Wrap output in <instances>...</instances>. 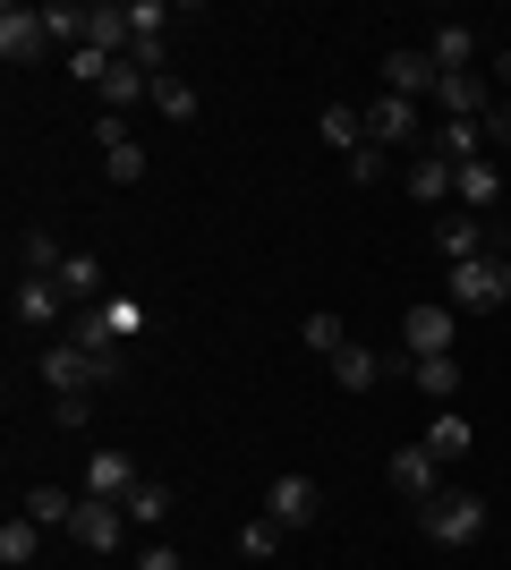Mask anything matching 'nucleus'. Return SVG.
Listing matches in <instances>:
<instances>
[{
  "instance_id": "f257e3e1",
  "label": "nucleus",
  "mask_w": 511,
  "mask_h": 570,
  "mask_svg": "<svg viewBox=\"0 0 511 570\" xmlns=\"http://www.w3.org/2000/svg\"><path fill=\"white\" fill-rule=\"evenodd\" d=\"M417 528H426V546H478L487 537V494L443 485L435 502H417Z\"/></svg>"
},
{
  "instance_id": "f03ea898",
  "label": "nucleus",
  "mask_w": 511,
  "mask_h": 570,
  "mask_svg": "<svg viewBox=\"0 0 511 570\" xmlns=\"http://www.w3.org/2000/svg\"><path fill=\"white\" fill-rule=\"evenodd\" d=\"M443 289H452V307L494 315V307L511 298V256H469V264H452V273H443Z\"/></svg>"
},
{
  "instance_id": "7ed1b4c3",
  "label": "nucleus",
  "mask_w": 511,
  "mask_h": 570,
  "mask_svg": "<svg viewBox=\"0 0 511 570\" xmlns=\"http://www.w3.org/2000/svg\"><path fill=\"white\" fill-rule=\"evenodd\" d=\"M316 511H324V485H316V476H273V485H265V520L273 528H282V537H298V528H316Z\"/></svg>"
},
{
  "instance_id": "20e7f679",
  "label": "nucleus",
  "mask_w": 511,
  "mask_h": 570,
  "mask_svg": "<svg viewBox=\"0 0 511 570\" xmlns=\"http://www.w3.org/2000/svg\"><path fill=\"white\" fill-rule=\"evenodd\" d=\"M452 341H461V315L435 307V298H417V307L401 315V350L410 357H452Z\"/></svg>"
},
{
  "instance_id": "39448f33",
  "label": "nucleus",
  "mask_w": 511,
  "mask_h": 570,
  "mask_svg": "<svg viewBox=\"0 0 511 570\" xmlns=\"http://www.w3.org/2000/svg\"><path fill=\"white\" fill-rule=\"evenodd\" d=\"M43 51H51L43 9H18V0H9V9H0V60H9V69H35Z\"/></svg>"
},
{
  "instance_id": "423d86ee",
  "label": "nucleus",
  "mask_w": 511,
  "mask_h": 570,
  "mask_svg": "<svg viewBox=\"0 0 511 570\" xmlns=\"http://www.w3.org/2000/svg\"><path fill=\"white\" fill-rule=\"evenodd\" d=\"M120 537H128V511L120 502H77V520H69V546H86V553H120Z\"/></svg>"
},
{
  "instance_id": "0eeeda50",
  "label": "nucleus",
  "mask_w": 511,
  "mask_h": 570,
  "mask_svg": "<svg viewBox=\"0 0 511 570\" xmlns=\"http://www.w3.org/2000/svg\"><path fill=\"white\" fill-rule=\"evenodd\" d=\"M392 494H401V502H435L443 494V460L435 452H426V443H410V452H392Z\"/></svg>"
},
{
  "instance_id": "6e6552de",
  "label": "nucleus",
  "mask_w": 511,
  "mask_h": 570,
  "mask_svg": "<svg viewBox=\"0 0 511 570\" xmlns=\"http://www.w3.org/2000/svg\"><path fill=\"white\" fill-rule=\"evenodd\" d=\"M95 137H102V170H111L120 188H137L154 154H146V145H137V137H128V119H111V111H102V119H95Z\"/></svg>"
},
{
  "instance_id": "1a4fd4ad",
  "label": "nucleus",
  "mask_w": 511,
  "mask_h": 570,
  "mask_svg": "<svg viewBox=\"0 0 511 570\" xmlns=\"http://www.w3.org/2000/svg\"><path fill=\"white\" fill-rule=\"evenodd\" d=\"M69 341H77V350H86V357L102 366V383L120 375V350H128V341L111 333V315H102V307H77V315H69Z\"/></svg>"
},
{
  "instance_id": "9d476101",
  "label": "nucleus",
  "mask_w": 511,
  "mask_h": 570,
  "mask_svg": "<svg viewBox=\"0 0 511 570\" xmlns=\"http://www.w3.org/2000/svg\"><path fill=\"white\" fill-rule=\"evenodd\" d=\"M410 137H417V102H401V95H366V145L401 154Z\"/></svg>"
},
{
  "instance_id": "9b49d317",
  "label": "nucleus",
  "mask_w": 511,
  "mask_h": 570,
  "mask_svg": "<svg viewBox=\"0 0 511 570\" xmlns=\"http://www.w3.org/2000/svg\"><path fill=\"white\" fill-rule=\"evenodd\" d=\"M435 102H443V119H487L494 86H487V69H452V77H435Z\"/></svg>"
},
{
  "instance_id": "f8f14e48",
  "label": "nucleus",
  "mask_w": 511,
  "mask_h": 570,
  "mask_svg": "<svg viewBox=\"0 0 511 570\" xmlns=\"http://www.w3.org/2000/svg\"><path fill=\"white\" fill-rule=\"evenodd\" d=\"M43 383H51V392H95V383H102V366H95L86 350H77L69 333H60V341L43 350Z\"/></svg>"
},
{
  "instance_id": "ddd939ff",
  "label": "nucleus",
  "mask_w": 511,
  "mask_h": 570,
  "mask_svg": "<svg viewBox=\"0 0 511 570\" xmlns=\"http://www.w3.org/2000/svg\"><path fill=\"white\" fill-rule=\"evenodd\" d=\"M435 60H426V43L417 51H384V95H401V102H417V95H435Z\"/></svg>"
},
{
  "instance_id": "4468645a",
  "label": "nucleus",
  "mask_w": 511,
  "mask_h": 570,
  "mask_svg": "<svg viewBox=\"0 0 511 570\" xmlns=\"http://www.w3.org/2000/svg\"><path fill=\"white\" fill-rule=\"evenodd\" d=\"M452 196H461L469 214L487 222L494 205H503V170H494V163H452Z\"/></svg>"
},
{
  "instance_id": "2eb2a0df",
  "label": "nucleus",
  "mask_w": 511,
  "mask_h": 570,
  "mask_svg": "<svg viewBox=\"0 0 511 570\" xmlns=\"http://www.w3.org/2000/svg\"><path fill=\"white\" fill-rule=\"evenodd\" d=\"M435 247H443V264L494 256V238H487V222H478V214H443V222H435Z\"/></svg>"
},
{
  "instance_id": "dca6fc26",
  "label": "nucleus",
  "mask_w": 511,
  "mask_h": 570,
  "mask_svg": "<svg viewBox=\"0 0 511 570\" xmlns=\"http://www.w3.org/2000/svg\"><path fill=\"white\" fill-rule=\"evenodd\" d=\"M86 494H95V502H128V494H137V460H128V452H95V460H86Z\"/></svg>"
},
{
  "instance_id": "f3484780",
  "label": "nucleus",
  "mask_w": 511,
  "mask_h": 570,
  "mask_svg": "<svg viewBox=\"0 0 511 570\" xmlns=\"http://www.w3.org/2000/svg\"><path fill=\"white\" fill-rule=\"evenodd\" d=\"M426 60H435L443 77H452V69H478V26H461V18H443L435 35H426Z\"/></svg>"
},
{
  "instance_id": "a211bd4d",
  "label": "nucleus",
  "mask_w": 511,
  "mask_h": 570,
  "mask_svg": "<svg viewBox=\"0 0 511 570\" xmlns=\"http://www.w3.org/2000/svg\"><path fill=\"white\" fill-rule=\"evenodd\" d=\"M384 366H392V357H375L366 341L333 350V383H341V392H375V383H384Z\"/></svg>"
},
{
  "instance_id": "6ab92c4d",
  "label": "nucleus",
  "mask_w": 511,
  "mask_h": 570,
  "mask_svg": "<svg viewBox=\"0 0 511 570\" xmlns=\"http://www.w3.org/2000/svg\"><path fill=\"white\" fill-rule=\"evenodd\" d=\"M410 383L426 392V401H461L469 366H461V357H410Z\"/></svg>"
},
{
  "instance_id": "aec40b11",
  "label": "nucleus",
  "mask_w": 511,
  "mask_h": 570,
  "mask_svg": "<svg viewBox=\"0 0 511 570\" xmlns=\"http://www.w3.org/2000/svg\"><path fill=\"white\" fill-rule=\"evenodd\" d=\"M51 282H60V298H77V307H102V264L86 256V247H69V264H60Z\"/></svg>"
},
{
  "instance_id": "412c9836",
  "label": "nucleus",
  "mask_w": 511,
  "mask_h": 570,
  "mask_svg": "<svg viewBox=\"0 0 511 570\" xmlns=\"http://www.w3.org/2000/svg\"><path fill=\"white\" fill-rule=\"evenodd\" d=\"M9 307H18V324H60V307H69V298H60V282H35V273H26Z\"/></svg>"
},
{
  "instance_id": "4be33fe9",
  "label": "nucleus",
  "mask_w": 511,
  "mask_h": 570,
  "mask_svg": "<svg viewBox=\"0 0 511 570\" xmlns=\"http://www.w3.org/2000/svg\"><path fill=\"white\" fill-rule=\"evenodd\" d=\"M469 443H478V426H469L461 409H443L435 426H426V452H435L443 469H452V460H469Z\"/></svg>"
},
{
  "instance_id": "5701e85b",
  "label": "nucleus",
  "mask_w": 511,
  "mask_h": 570,
  "mask_svg": "<svg viewBox=\"0 0 511 570\" xmlns=\"http://www.w3.org/2000/svg\"><path fill=\"white\" fill-rule=\"evenodd\" d=\"M120 511H128V528H163L170 520V485L163 476H137V494H128Z\"/></svg>"
},
{
  "instance_id": "b1692460",
  "label": "nucleus",
  "mask_w": 511,
  "mask_h": 570,
  "mask_svg": "<svg viewBox=\"0 0 511 570\" xmlns=\"http://www.w3.org/2000/svg\"><path fill=\"white\" fill-rule=\"evenodd\" d=\"M435 154H443V163H487V128H478V119H443Z\"/></svg>"
},
{
  "instance_id": "393cba45",
  "label": "nucleus",
  "mask_w": 511,
  "mask_h": 570,
  "mask_svg": "<svg viewBox=\"0 0 511 570\" xmlns=\"http://www.w3.org/2000/svg\"><path fill=\"white\" fill-rule=\"evenodd\" d=\"M316 128H324V145H341V154H358V145H366V111H350V102H324Z\"/></svg>"
},
{
  "instance_id": "a878e982",
  "label": "nucleus",
  "mask_w": 511,
  "mask_h": 570,
  "mask_svg": "<svg viewBox=\"0 0 511 570\" xmlns=\"http://www.w3.org/2000/svg\"><path fill=\"white\" fill-rule=\"evenodd\" d=\"M410 196L417 205H443V196H452V163H443V154H417L410 163Z\"/></svg>"
},
{
  "instance_id": "bb28decb",
  "label": "nucleus",
  "mask_w": 511,
  "mask_h": 570,
  "mask_svg": "<svg viewBox=\"0 0 511 570\" xmlns=\"http://www.w3.org/2000/svg\"><path fill=\"white\" fill-rule=\"evenodd\" d=\"M26 520H35V528H69V520H77V494H60V485H35V494H26Z\"/></svg>"
},
{
  "instance_id": "cd10ccee",
  "label": "nucleus",
  "mask_w": 511,
  "mask_h": 570,
  "mask_svg": "<svg viewBox=\"0 0 511 570\" xmlns=\"http://www.w3.org/2000/svg\"><path fill=\"white\" fill-rule=\"evenodd\" d=\"M35 546H43V528L26 520V511H18L9 528H0V562H9V570H26V562H35Z\"/></svg>"
},
{
  "instance_id": "c85d7f7f",
  "label": "nucleus",
  "mask_w": 511,
  "mask_h": 570,
  "mask_svg": "<svg viewBox=\"0 0 511 570\" xmlns=\"http://www.w3.org/2000/svg\"><path fill=\"white\" fill-rule=\"evenodd\" d=\"M154 111H163V119H196V86H188V77H154Z\"/></svg>"
},
{
  "instance_id": "c756f323",
  "label": "nucleus",
  "mask_w": 511,
  "mask_h": 570,
  "mask_svg": "<svg viewBox=\"0 0 511 570\" xmlns=\"http://www.w3.org/2000/svg\"><path fill=\"white\" fill-rule=\"evenodd\" d=\"M60 264H69V247H60V238H51V230H26V273H35V282H51Z\"/></svg>"
},
{
  "instance_id": "7c9ffc66",
  "label": "nucleus",
  "mask_w": 511,
  "mask_h": 570,
  "mask_svg": "<svg viewBox=\"0 0 511 570\" xmlns=\"http://www.w3.org/2000/svg\"><path fill=\"white\" fill-rule=\"evenodd\" d=\"M239 553H247V562H273V553H282V528H273L265 511H256V520L239 528Z\"/></svg>"
},
{
  "instance_id": "2f4dec72",
  "label": "nucleus",
  "mask_w": 511,
  "mask_h": 570,
  "mask_svg": "<svg viewBox=\"0 0 511 570\" xmlns=\"http://www.w3.org/2000/svg\"><path fill=\"white\" fill-rule=\"evenodd\" d=\"M298 341H307V350H316V357L350 350V333H341V315H307V324H298Z\"/></svg>"
},
{
  "instance_id": "473e14b6",
  "label": "nucleus",
  "mask_w": 511,
  "mask_h": 570,
  "mask_svg": "<svg viewBox=\"0 0 511 570\" xmlns=\"http://www.w3.org/2000/svg\"><path fill=\"white\" fill-rule=\"evenodd\" d=\"M69 77L102 95V77H111V51H95V43H86V51H69Z\"/></svg>"
},
{
  "instance_id": "72a5a7b5",
  "label": "nucleus",
  "mask_w": 511,
  "mask_h": 570,
  "mask_svg": "<svg viewBox=\"0 0 511 570\" xmlns=\"http://www.w3.org/2000/svg\"><path fill=\"white\" fill-rule=\"evenodd\" d=\"M384 170H392V154H384V145H358V154H350V179H358V188H375Z\"/></svg>"
},
{
  "instance_id": "f704fd0d",
  "label": "nucleus",
  "mask_w": 511,
  "mask_h": 570,
  "mask_svg": "<svg viewBox=\"0 0 511 570\" xmlns=\"http://www.w3.org/2000/svg\"><path fill=\"white\" fill-rule=\"evenodd\" d=\"M102 315H111V333H120V341L146 333V307H137V298H102Z\"/></svg>"
},
{
  "instance_id": "c9c22d12",
  "label": "nucleus",
  "mask_w": 511,
  "mask_h": 570,
  "mask_svg": "<svg viewBox=\"0 0 511 570\" xmlns=\"http://www.w3.org/2000/svg\"><path fill=\"white\" fill-rule=\"evenodd\" d=\"M86 409H95V401H86V392H51V426H86Z\"/></svg>"
},
{
  "instance_id": "e433bc0d",
  "label": "nucleus",
  "mask_w": 511,
  "mask_h": 570,
  "mask_svg": "<svg viewBox=\"0 0 511 570\" xmlns=\"http://www.w3.org/2000/svg\"><path fill=\"white\" fill-rule=\"evenodd\" d=\"M478 128H487V154H494V145H511V102H494V111L478 119Z\"/></svg>"
},
{
  "instance_id": "4c0bfd02",
  "label": "nucleus",
  "mask_w": 511,
  "mask_h": 570,
  "mask_svg": "<svg viewBox=\"0 0 511 570\" xmlns=\"http://www.w3.org/2000/svg\"><path fill=\"white\" fill-rule=\"evenodd\" d=\"M137 570H188V562H179L170 546H146V553H137Z\"/></svg>"
},
{
  "instance_id": "58836bf2",
  "label": "nucleus",
  "mask_w": 511,
  "mask_h": 570,
  "mask_svg": "<svg viewBox=\"0 0 511 570\" xmlns=\"http://www.w3.org/2000/svg\"><path fill=\"white\" fill-rule=\"evenodd\" d=\"M494 77H503V86H511V51H503V60H494Z\"/></svg>"
}]
</instances>
